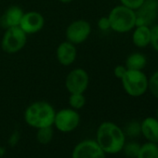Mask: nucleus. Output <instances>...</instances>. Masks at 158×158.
Instances as JSON below:
<instances>
[{"instance_id":"1","label":"nucleus","mask_w":158,"mask_h":158,"mask_svg":"<svg viewBox=\"0 0 158 158\" xmlns=\"http://www.w3.org/2000/svg\"><path fill=\"white\" fill-rule=\"evenodd\" d=\"M96 141L106 154H115L123 151L126 133L115 123L105 121L97 128Z\"/></svg>"},{"instance_id":"2","label":"nucleus","mask_w":158,"mask_h":158,"mask_svg":"<svg viewBox=\"0 0 158 158\" xmlns=\"http://www.w3.org/2000/svg\"><path fill=\"white\" fill-rule=\"evenodd\" d=\"M56 111L52 104L45 101H37L31 103L24 111L25 123L35 129L53 127Z\"/></svg>"},{"instance_id":"3","label":"nucleus","mask_w":158,"mask_h":158,"mask_svg":"<svg viewBox=\"0 0 158 158\" xmlns=\"http://www.w3.org/2000/svg\"><path fill=\"white\" fill-rule=\"evenodd\" d=\"M111 30L118 34H126L132 31L136 26L135 10L123 5L115 6L109 15Z\"/></svg>"},{"instance_id":"4","label":"nucleus","mask_w":158,"mask_h":158,"mask_svg":"<svg viewBox=\"0 0 158 158\" xmlns=\"http://www.w3.org/2000/svg\"><path fill=\"white\" fill-rule=\"evenodd\" d=\"M121 83L125 92L130 97H140L148 90V76L143 71L127 70L121 78Z\"/></svg>"},{"instance_id":"5","label":"nucleus","mask_w":158,"mask_h":158,"mask_svg":"<svg viewBox=\"0 0 158 158\" xmlns=\"http://www.w3.org/2000/svg\"><path fill=\"white\" fill-rule=\"evenodd\" d=\"M27 35L19 27L7 28L2 39L1 48L8 54H15L20 52L26 45Z\"/></svg>"},{"instance_id":"6","label":"nucleus","mask_w":158,"mask_h":158,"mask_svg":"<svg viewBox=\"0 0 158 158\" xmlns=\"http://www.w3.org/2000/svg\"><path fill=\"white\" fill-rule=\"evenodd\" d=\"M80 121V114L76 110L63 108L56 112L53 127L61 133H71L78 127Z\"/></svg>"},{"instance_id":"7","label":"nucleus","mask_w":158,"mask_h":158,"mask_svg":"<svg viewBox=\"0 0 158 158\" xmlns=\"http://www.w3.org/2000/svg\"><path fill=\"white\" fill-rule=\"evenodd\" d=\"M64 85L69 94L85 93L89 86V75L83 68H74L66 75Z\"/></svg>"},{"instance_id":"8","label":"nucleus","mask_w":158,"mask_h":158,"mask_svg":"<svg viewBox=\"0 0 158 158\" xmlns=\"http://www.w3.org/2000/svg\"><path fill=\"white\" fill-rule=\"evenodd\" d=\"M91 35V25L86 20H76L72 22L65 30L66 40L73 45L82 44Z\"/></svg>"},{"instance_id":"9","label":"nucleus","mask_w":158,"mask_h":158,"mask_svg":"<svg viewBox=\"0 0 158 158\" xmlns=\"http://www.w3.org/2000/svg\"><path fill=\"white\" fill-rule=\"evenodd\" d=\"M71 158H106V153L96 139H86L75 144Z\"/></svg>"},{"instance_id":"10","label":"nucleus","mask_w":158,"mask_h":158,"mask_svg":"<svg viewBox=\"0 0 158 158\" xmlns=\"http://www.w3.org/2000/svg\"><path fill=\"white\" fill-rule=\"evenodd\" d=\"M136 26H152L158 18V0H144L139 9L135 10Z\"/></svg>"},{"instance_id":"11","label":"nucleus","mask_w":158,"mask_h":158,"mask_svg":"<svg viewBox=\"0 0 158 158\" xmlns=\"http://www.w3.org/2000/svg\"><path fill=\"white\" fill-rule=\"evenodd\" d=\"M45 25V18L38 11L24 12L19 27L28 35L40 32Z\"/></svg>"},{"instance_id":"12","label":"nucleus","mask_w":158,"mask_h":158,"mask_svg":"<svg viewBox=\"0 0 158 158\" xmlns=\"http://www.w3.org/2000/svg\"><path fill=\"white\" fill-rule=\"evenodd\" d=\"M77 57V48L76 46L69 41H63L57 47L56 49V58L60 64L63 66L72 65Z\"/></svg>"},{"instance_id":"13","label":"nucleus","mask_w":158,"mask_h":158,"mask_svg":"<svg viewBox=\"0 0 158 158\" xmlns=\"http://www.w3.org/2000/svg\"><path fill=\"white\" fill-rule=\"evenodd\" d=\"M23 13L24 11L21 7L16 5L10 6L6 10V11L0 18V25L5 29L19 26Z\"/></svg>"},{"instance_id":"14","label":"nucleus","mask_w":158,"mask_h":158,"mask_svg":"<svg viewBox=\"0 0 158 158\" xmlns=\"http://www.w3.org/2000/svg\"><path fill=\"white\" fill-rule=\"evenodd\" d=\"M140 133L151 142H158V119L148 116L140 122Z\"/></svg>"},{"instance_id":"15","label":"nucleus","mask_w":158,"mask_h":158,"mask_svg":"<svg viewBox=\"0 0 158 158\" xmlns=\"http://www.w3.org/2000/svg\"><path fill=\"white\" fill-rule=\"evenodd\" d=\"M132 43L139 48H144L150 45L151 27L145 25H137L132 30Z\"/></svg>"},{"instance_id":"16","label":"nucleus","mask_w":158,"mask_h":158,"mask_svg":"<svg viewBox=\"0 0 158 158\" xmlns=\"http://www.w3.org/2000/svg\"><path fill=\"white\" fill-rule=\"evenodd\" d=\"M147 65V58L140 52H133L127 56L125 61V66L127 70L143 71Z\"/></svg>"},{"instance_id":"17","label":"nucleus","mask_w":158,"mask_h":158,"mask_svg":"<svg viewBox=\"0 0 158 158\" xmlns=\"http://www.w3.org/2000/svg\"><path fill=\"white\" fill-rule=\"evenodd\" d=\"M136 158H158L157 143L147 141L140 145L139 153Z\"/></svg>"},{"instance_id":"18","label":"nucleus","mask_w":158,"mask_h":158,"mask_svg":"<svg viewBox=\"0 0 158 158\" xmlns=\"http://www.w3.org/2000/svg\"><path fill=\"white\" fill-rule=\"evenodd\" d=\"M36 139L41 144L49 143L54 137V129L53 127H47L36 129Z\"/></svg>"},{"instance_id":"19","label":"nucleus","mask_w":158,"mask_h":158,"mask_svg":"<svg viewBox=\"0 0 158 158\" xmlns=\"http://www.w3.org/2000/svg\"><path fill=\"white\" fill-rule=\"evenodd\" d=\"M68 103L70 105V108L78 111L85 106L86 97L84 93H72L68 98Z\"/></svg>"},{"instance_id":"20","label":"nucleus","mask_w":158,"mask_h":158,"mask_svg":"<svg viewBox=\"0 0 158 158\" xmlns=\"http://www.w3.org/2000/svg\"><path fill=\"white\" fill-rule=\"evenodd\" d=\"M148 90L156 99H158V71L148 77Z\"/></svg>"},{"instance_id":"21","label":"nucleus","mask_w":158,"mask_h":158,"mask_svg":"<svg viewBox=\"0 0 158 158\" xmlns=\"http://www.w3.org/2000/svg\"><path fill=\"white\" fill-rule=\"evenodd\" d=\"M140 148V144L136 141H130L127 143H125V146L123 148V151L125 152V154L127 157L130 158H136L139 151Z\"/></svg>"},{"instance_id":"22","label":"nucleus","mask_w":158,"mask_h":158,"mask_svg":"<svg viewBox=\"0 0 158 158\" xmlns=\"http://www.w3.org/2000/svg\"><path fill=\"white\" fill-rule=\"evenodd\" d=\"M125 133H127L129 137H137L139 136L140 133V123L137 122V121H131L127 124V127H126V131Z\"/></svg>"},{"instance_id":"23","label":"nucleus","mask_w":158,"mask_h":158,"mask_svg":"<svg viewBox=\"0 0 158 158\" xmlns=\"http://www.w3.org/2000/svg\"><path fill=\"white\" fill-rule=\"evenodd\" d=\"M150 45L152 48L158 52V24H153L151 26V41Z\"/></svg>"},{"instance_id":"24","label":"nucleus","mask_w":158,"mask_h":158,"mask_svg":"<svg viewBox=\"0 0 158 158\" xmlns=\"http://www.w3.org/2000/svg\"><path fill=\"white\" fill-rule=\"evenodd\" d=\"M120 4L127 7L133 10H136L137 9H139L140 7V5L143 3L144 0H119Z\"/></svg>"},{"instance_id":"25","label":"nucleus","mask_w":158,"mask_h":158,"mask_svg":"<svg viewBox=\"0 0 158 158\" xmlns=\"http://www.w3.org/2000/svg\"><path fill=\"white\" fill-rule=\"evenodd\" d=\"M97 26L101 31H108L111 30V23L108 16L101 17L97 22Z\"/></svg>"},{"instance_id":"26","label":"nucleus","mask_w":158,"mask_h":158,"mask_svg":"<svg viewBox=\"0 0 158 158\" xmlns=\"http://www.w3.org/2000/svg\"><path fill=\"white\" fill-rule=\"evenodd\" d=\"M127 69L125 65H122V64H119V65H116L114 69V76L121 80V78L125 75V73H127Z\"/></svg>"},{"instance_id":"27","label":"nucleus","mask_w":158,"mask_h":158,"mask_svg":"<svg viewBox=\"0 0 158 158\" xmlns=\"http://www.w3.org/2000/svg\"><path fill=\"white\" fill-rule=\"evenodd\" d=\"M19 140H20V133L18 131H14L11 134L10 138L9 139V144L11 146H15L19 142Z\"/></svg>"},{"instance_id":"28","label":"nucleus","mask_w":158,"mask_h":158,"mask_svg":"<svg viewBox=\"0 0 158 158\" xmlns=\"http://www.w3.org/2000/svg\"><path fill=\"white\" fill-rule=\"evenodd\" d=\"M5 152H6L5 149L3 147H0V157H2L5 154Z\"/></svg>"},{"instance_id":"29","label":"nucleus","mask_w":158,"mask_h":158,"mask_svg":"<svg viewBox=\"0 0 158 158\" xmlns=\"http://www.w3.org/2000/svg\"><path fill=\"white\" fill-rule=\"evenodd\" d=\"M60 3H63V4H68V3H71L73 0H59Z\"/></svg>"},{"instance_id":"30","label":"nucleus","mask_w":158,"mask_h":158,"mask_svg":"<svg viewBox=\"0 0 158 158\" xmlns=\"http://www.w3.org/2000/svg\"><path fill=\"white\" fill-rule=\"evenodd\" d=\"M156 118L158 119V108H157V111H156Z\"/></svg>"},{"instance_id":"31","label":"nucleus","mask_w":158,"mask_h":158,"mask_svg":"<svg viewBox=\"0 0 158 158\" xmlns=\"http://www.w3.org/2000/svg\"><path fill=\"white\" fill-rule=\"evenodd\" d=\"M157 145H158V142H157Z\"/></svg>"}]
</instances>
